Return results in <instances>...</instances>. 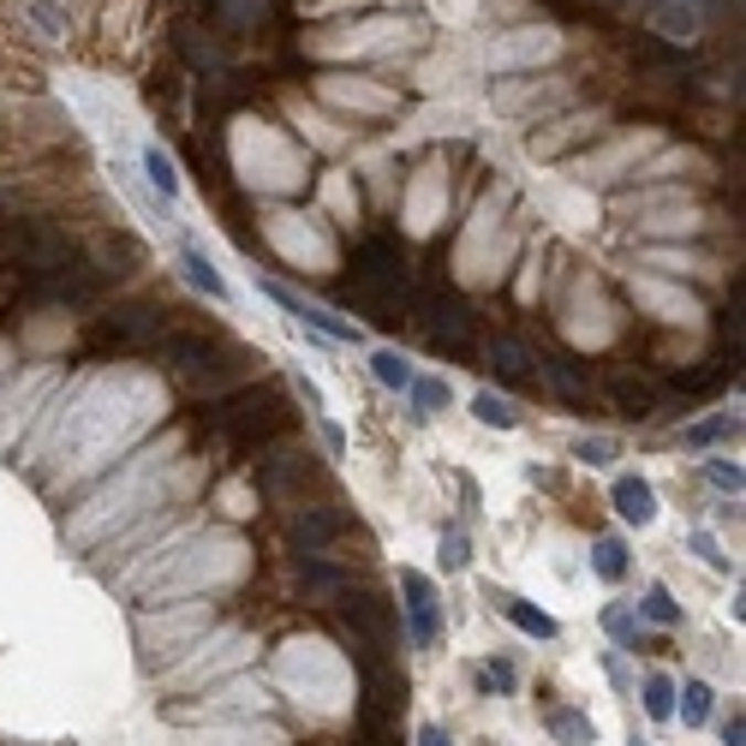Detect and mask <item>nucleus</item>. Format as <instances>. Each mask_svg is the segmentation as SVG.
<instances>
[{
	"label": "nucleus",
	"mask_w": 746,
	"mask_h": 746,
	"mask_svg": "<svg viewBox=\"0 0 746 746\" xmlns=\"http://www.w3.org/2000/svg\"><path fill=\"white\" fill-rule=\"evenodd\" d=\"M646 711L663 723V716H675V686H669V675H646Z\"/></svg>",
	"instance_id": "4be33fe9"
},
{
	"label": "nucleus",
	"mask_w": 746,
	"mask_h": 746,
	"mask_svg": "<svg viewBox=\"0 0 746 746\" xmlns=\"http://www.w3.org/2000/svg\"><path fill=\"white\" fill-rule=\"evenodd\" d=\"M401 592H406V621H413V639L430 646L436 639V585L424 574H401Z\"/></svg>",
	"instance_id": "0eeeda50"
},
{
	"label": "nucleus",
	"mask_w": 746,
	"mask_h": 746,
	"mask_svg": "<svg viewBox=\"0 0 746 746\" xmlns=\"http://www.w3.org/2000/svg\"><path fill=\"white\" fill-rule=\"evenodd\" d=\"M544 723H550V735L562 740V746H592L597 735H592V723H585L579 711H567V705H550L544 711Z\"/></svg>",
	"instance_id": "4468645a"
},
{
	"label": "nucleus",
	"mask_w": 746,
	"mask_h": 746,
	"mask_svg": "<svg viewBox=\"0 0 746 746\" xmlns=\"http://www.w3.org/2000/svg\"><path fill=\"white\" fill-rule=\"evenodd\" d=\"M418 401V413H436V406H448V383H436V376H413V388H406Z\"/></svg>",
	"instance_id": "b1692460"
},
{
	"label": "nucleus",
	"mask_w": 746,
	"mask_h": 746,
	"mask_svg": "<svg viewBox=\"0 0 746 746\" xmlns=\"http://www.w3.org/2000/svg\"><path fill=\"white\" fill-rule=\"evenodd\" d=\"M143 173H150V185H156L162 198H180V173H173V162H168L162 150H156V143L143 150Z\"/></svg>",
	"instance_id": "412c9836"
},
{
	"label": "nucleus",
	"mask_w": 746,
	"mask_h": 746,
	"mask_svg": "<svg viewBox=\"0 0 746 746\" xmlns=\"http://www.w3.org/2000/svg\"><path fill=\"white\" fill-rule=\"evenodd\" d=\"M616 514L627 525H651V514H657L651 484H639V478H616Z\"/></svg>",
	"instance_id": "9d476101"
},
{
	"label": "nucleus",
	"mask_w": 746,
	"mask_h": 746,
	"mask_svg": "<svg viewBox=\"0 0 746 746\" xmlns=\"http://www.w3.org/2000/svg\"><path fill=\"white\" fill-rule=\"evenodd\" d=\"M443 562H448V567H466V562H472V544H466L460 525H448V532H443Z\"/></svg>",
	"instance_id": "cd10ccee"
},
{
	"label": "nucleus",
	"mask_w": 746,
	"mask_h": 746,
	"mask_svg": "<svg viewBox=\"0 0 746 746\" xmlns=\"http://www.w3.org/2000/svg\"><path fill=\"white\" fill-rule=\"evenodd\" d=\"M311 484H317V466H311V455H299V448H275V455L257 460V490L275 495V502H287V495H299Z\"/></svg>",
	"instance_id": "7ed1b4c3"
},
{
	"label": "nucleus",
	"mask_w": 746,
	"mask_h": 746,
	"mask_svg": "<svg viewBox=\"0 0 746 746\" xmlns=\"http://www.w3.org/2000/svg\"><path fill=\"white\" fill-rule=\"evenodd\" d=\"M0 359H7V347H0ZM0 376H7V364H0Z\"/></svg>",
	"instance_id": "c9c22d12"
},
{
	"label": "nucleus",
	"mask_w": 746,
	"mask_h": 746,
	"mask_svg": "<svg viewBox=\"0 0 746 746\" xmlns=\"http://www.w3.org/2000/svg\"><path fill=\"white\" fill-rule=\"evenodd\" d=\"M609 401L621 406V418H646L651 413V388L639 376H609Z\"/></svg>",
	"instance_id": "dca6fc26"
},
{
	"label": "nucleus",
	"mask_w": 746,
	"mask_h": 746,
	"mask_svg": "<svg viewBox=\"0 0 746 746\" xmlns=\"http://www.w3.org/2000/svg\"><path fill=\"white\" fill-rule=\"evenodd\" d=\"M359 735H364V746H401V735L388 728V716H371V711H359Z\"/></svg>",
	"instance_id": "a878e982"
},
{
	"label": "nucleus",
	"mask_w": 746,
	"mask_h": 746,
	"mask_svg": "<svg viewBox=\"0 0 746 746\" xmlns=\"http://www.w3.org/2000/svg\"><path fill=\"white\" fill-rule=\"evenodd\" d=\"M185 275H192V287H198V292H210L215 305H227V299H233V292H227V281H222V269H215V263L203 257L198 245H185Z\"/></svg>",
	"instance_id": "ddd939ff"
},
{
	"label": "nucleus",
	"mask_w": 746,
	"mask_h": 746,
	"mask_svg": "<svg viewBox=\"0 0 746 746\" xmlns=\"http://www.w3.org/2000/svg\"><path fill=\"white\" fill-rule=\"evenodd\" d=\"M490 371L495 376H502V383H532V376H537V359H532V347H525V341H514V334H495V341H490Z\"/></svg>",
	"instance_id": "6e6552de"
},
{
	"label": "nucleus",
	"mask_w": 746,
	"mask_h": 746,
	"mask_svg": "<svg viewBox=\"0 0 746 746\" xmlns=\"http://www.w3.org/2000/svg\"><path fill=\"white\" fill-rule=\"evenodd\" d=\"M287 424H292V413H287L281 388H239L233 401L215 406V430L233 436V443H269Z\"/></svg>",
	"instance_id": "f03ea898"
},
{
	"label": "nucleus",
	"mask_w": 746,
	"mask_h": 746,
	"mask_svg": "<svg viewBox=\"0 0 746 746\" xmlns=\"http://www.w3.org/2000/svg\"><path fill=\"white\" fill-rule=\"evenodd\" d=\"M269 299H275V305H287V311L299 317L305 329H317V334H323V341H359V329H353V323H341V317H329L323 305H305L299 292H292V287H281V281H269Z\"/></svg>",
	"instance_id": "39448f33"
},
{
	"label": "nucleus",
	"mask_w": 746,
	"mask_h": 746,
	"mask_svg": "<svg viewBox=\"0 0 746 746\" xmlns=\"http://www.w3.org/2000/svg\"><path fill=\"white\" fill-rule=\"evenodd\" d=\"M681 716H686V723H705V716H711V686L705 681L681 686Z\"/></svg>",
	"instance_id": "5701e85b"
},
{
	"label": "nucleus",
	"mask_w": 746,
	"mask_h": 746,
	"mask_svg": "<svg viewBox=\"0 0 746 746\" xmlns=\"http://www.w3.org/2000/svg\"><path fill=\"white\" fill-rule=\"evenodd\" d=\"M472 413H478V424H490V430H514V424H520V413L502 401V394H478Z\"/></svg>",
	"instance_id": "aec40b11"
},
{
	"label": "nucleus",
	"mask_w": 746,
	"mask_h": 746,
	"mask_svg": "<svg viewBox=\"0 0 746 746\" xmlns=\"http://www.w3.org/2000/svg\"><path fill=\"white\" fill-rule=\"evenodd\" d=\"M646 616H651L657 627H675V621H681V609H675V597H669L663 585H651V592H646Z\"/></svg>",
	"instance_id": "393cba45"
},
{
	"label": "nucleus",
	"mask_w": 746,
	"mask_h": 746,
	"mask_svg": "<svg viewBox=\"0 0 746 746\" xmlns=\"http://www.w3.org/2000/svg\"><path fill=\"white\" fill-rule=\"evenodd\" d=\"M490 604L502 609V616L514 621L520 633H532V639H555V621H550V616H537V609H532V604H520V597H508V592H490Z\"/></svg>",
	"instance_id": "f8f14e48"
},
{
	"label": "nucleus",
	"mask_w": 746,
	"mask_h": 746,
	"mask_svg": "<svg viewBox=\"0 0 746 746\" xmlns=\"http://www.w3.org/2000/svg\"><path fill=\"white\" fill-rule=\"evenodd\" d=\"M484 681H490V686H502V693H508V686H514V663H490V669H484Z\"/></svg>",
	"instance_id": "473e14b6"
},
{
	"label": "nucleus",
	"mask_w": 746,
	"mask_h": 746,
	"mask_svg": "<svg viewBox=\"0 0 746 746\" xmlns=\"http://www.w3.org/2000/svg\"><path fill=\"white\" fill-rule=\"evenodd\" d=\"M693 555H705V562L716 567V574H728V555H716V544H711L705 532H693Z\"/></svg>",
	"instance_id": "7c9ffc66"
},
{
	"label": "nucleus",
	"mask_w": 746,
	"mask_h": 746,
	"mask_svg": "<svg viewBox=\"0 0 746 746\" xmlns=\"http://www.w3.org/2000/svg\"><path fill=\"white\" fill-rule=\"evenodd\" d=\"M574 455L592 460V466H609L616 460V443H609V436H585V443H574Z\"/></svg>",
	"instance_id": "c85d7f7f"
},
{
	"label": "nucleus",
	"mask_w": 746,
	"mask_h": 746,
	"mask_svg": "<svg viewBox=\"0 0 746 746\" xmlns=\"http://www.w3.org/2000/svg\"><path fill=\"white\" fill-rule=\"evenodd\" d=\"M723 746H746V723L735 716V723H723Z\"/></svg>",
	"instance_id": "72a5a7b5"
},
{
	"label": "nucleus",
	"mask_w": 746,
	"mask_h": 746,
	"mask_svg": "<svg viewBox=\"0 0 746 746\" xmlns=\"http://www.w3.org/2000/svg\"><path fill=\"white\" fill-rule=\"evenodd\" d=\"M592 567L604 579H621L627 574V544H621V537H597V544H592Z\"/></svg>",
	"instance_id": "6ab92c4d"
},
{
	"label": "nucleus",
	"mask_w": 746,
	"mask_h": 746,
	"mask_svg": "<svg viewBox=\"0 0 746 746\" xmlns=\"http://www.w3.org/2000/svg\"><path fill=\"white\" fill-rule=\"evenodd\" d=\"M716 436H728V413H716V418H699L693 430H686V443H693V448H711Z\"/></svg>",
	"instance_id": "bb28decb"
},
{
	"label": "nucleus",
	"mask_w": 746,
	"mask_h": 746,
	"mask_svg": "<svg viewBox=\"0 0 746 746\" xmlns=\"http://www.w3.org/2000/svg\"><path fill=\"white\" fill-rule=\"evenodd\" d=\"M162 317H173L168 305H126V311H114L108 323H102V334H114V341L138 347V341H162Z\"/></svg>",
	"instance_id": "20e7f679"
},
{
	"label": "nucleus",
	"mask_w": 746,
	"mask_h": 746,
	"mask_svg": "<svg viewBox=\"0 0 746 746\" xmlns=\"http://www.w3.org/2000/svg\"><path fill=\"white\" fill-rule=\"evenodd\" d=\"M418 746H455V740H448L443 728H418Z\"/></svg>",
	"instance_id": "f704fd0d"
},
{
	"label": "nucleus",
	"mask_w": 746,
	"mask_h": 746,
	"mask_svg": "<svg viewBox=\"0 0 746 746\" xmlns=\"http://www.w3.org/2000/svg\"><path fill=\"white\" fill-rule=\"evenodd\" d=\"M604 627H609V633H616V639H633V633H639L627 609H609V616H604Z\"/></svg>",
	"instance_id": "2f4dec72"
},
{
	"label": "nucleus",
	"mask_w": 746,
	"mask_h": 746,
	"mask_svg": "<svg viewBox=\"0 0 746 746\" xmlns=\"http://www.w3.org/2000/svg\"><path fill=\"white\" fill-rule=\"evenodd\" d=\"M705 478H711L716 490L740 495V466H728V460H705Z\"/></svg>",
	"instance_id": "c756f323"
},
{
	"label": "nucleus",
	"mask_w": 746,
	"mask_h": 746,
	"mask_svg": "<svg viewBox=\"0 0 746 746\" xmlns=\"http://www.w3.org/2000/svg\"><path fill=\"white\" fill-rule=\"evenodd\" d=\"M341 514H334V508H299V514H292V550L299 555H323V544L329 537H341Z\"/></svg>",
	"instance_id": "423d86ee"
},
{
	"label": "nucleus",
	"mask_w": 746,
	"mask_h": 746,
	"mask_svg": "<svg viewBox=\"0 0 746 746\" xmlns=\"http://www.w3.org/2000/svg\"><path fill=\"white\" fill-rule=\"evenodd\" d=\"M639 12H646V24L663 36H693L699 31V12L686 7V0H639Z\"/></svg>",
	"instance_id": "1a4fd4ad"
},
{
	"label": "nucleus",
	"mask_w": 746,
	"mask_h": 746,
	"mask_svg": "<svg viewBox=\"0 0 746 746\" xmlns=\"http://www.w3.org/2000/svg\"><path fill=\"white\" fill-rule=\"evenodd\" d=\"M371 376H376V383H383V388H394V394H406V388H413V364H406L401 353H394V347H383V353H371Z\"/></svg>",
	"instance_id": "2eb2a0df"
},
{
	"label": "nucleus",
	"mask_w": 746,
	"mask_h": 746,
	"mask_svg": "<svg viewBox=\"0 0 746 746\" xmlns=\"http://www.w3.org/2000/svg\"><path fill=\"white\" fill-rule=\"evenodd\" d=\"M299 574H305V585H311L317 597H329V592H341V567L334 562H323V555H299Z\"/></svg>",
	"instance_id": "a211bd4d"
},
{
	"label": "nucleus",
	"mask_w": 746,
	"mask_h": 746,
	"mask_svg": "<svg viewBox=\"0 0 746 746\" xmlns=\"http://www.w3.org/2000/svg\"><path fill=\"white\" fill-rule=\"evenodd\" d=\"M156 353H162V364H173V376H185V383L198 388H227V376H239L245 364H252V353H239V347H227L222 334H203V329H173L156 341Z\"/></svg>",
	"instance_id": "f257e3e1"
},
{
	"label": "nucleus",
	"mask_w": 746,
	"mask_h": 746,
	"mask_svg": "<svg viewBox=\"0 0 746 746\" xmlns=\"http://www.w3.org/2000/svg\"><path fill=\"white\" fill-rule=\"evenodd\" d=\"M537 364H544V371H537V376H550V388L562 394V401H592V383H585V376L574 371V359H562V353H544Z\"/></svg>",
	"instance_id": "9b49d317"
},
{
	"label": "nucleus",
	"mask_w": 746,
	"mask_h": 746,
	"mask_svg": "<svg viewBox=\"0 0 746 746\" xmlns=\"http://www.w3.org/2000/svg\"><path fill=\"white\" fill-rule=\"evenodd\" d=\"M24 19L36 24V36L66 42V7H61V0H31V7H24Z\"/></svg>",
	"instance_id": "f3484780"
}]
</instances>
